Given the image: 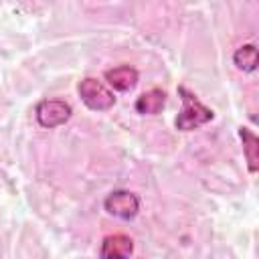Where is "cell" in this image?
Masks as SVG:
<instances>
[{
	"label": "cell",
	"mask_w": 259,
	"mask_h": 259,
	"mask_svg": "<svg viewBox=\"0 0 259 259\" xmlns=\"http://www.w3.org/2000/svg\"><path fill=\"white\" fill-rule=\"evenodd\" d=\"M34 115H36V121L40 127L53 130V127L65 125L71 119L73 107L63 99H42L36 103Z\"/></svg>",
	"instance_id": "3957f363"
},
{
	"label": "cell",
	"mask_w": 259,
	"mask_h": 259,
	"mask_svg": "<svg viewBox=\"0 0 259 259\" xmlns=\"http://www.w3.org/2000/svg\"><path fill=\"white\" fill-rule=\"evenodd\" d=\"M178 95L182 99V109L176 117V130L180 132H194L198 127H202L204 123H208L214 117V111L210 107H206L202 101H198V97L188 91L184 85L178 87Z\"/></svg>",
	"instance_id": "6da1fadb"
},
{
	"label": "cell",
	"mask_w": 259,
	"mask_h": 259,
	"mask_svg": "<svg viewBox=\"0 0 259 259\" xmlns=\"http://www.w3.org/2000/svg\"><path fill=\"white\" fill-rule=\"evenodd\" d=\"M233 63L239 71H245V73H253L259 65V53H257V47L255 45H243L235 51L233 55Z\"/></svg>",
	"instance_id": "9c48e42d"
},
{
	"label": "cell",
	"mask_w": 259,
	"mask_h": 259,
	"mask_svg": "<svg viewBox=\"0 0 259 259\" xmlns=\"http://www.w3.org/2000/svg\"><path fill=\"white\" fill-rule=\"evenodd\" d=\"M164 105H166V93H164L162 89L154 87V89H150V91H144V93L136 99L134 109H136V113H140V115H156V113H160V111L164 109Z\"/></svg>",
	"instance_id": "52a82bcc"
},
{
	"label": "cell",
	"mask_w": 259,
	"mask_h": 259,
	"mask_svg": "<svg viewBox=\"0 0 259 259\" xmlns=\"http://www.w3.org/2000/svg\"><path fill=\"white\" fill-rule=\"evenodd\" d=\"M105 81L109 83V87H113L115 91H132L136 85H138V79H140V73L132 67V65H117L113 69H107L103 73Z\"/></svg>",
	"instance_id": "5b68a950"
},
{
	"label": "cell",
	"mask_w": 259,
	"mask_h": 259,
	"mask_svg": "<svg viewBox=\"0 0 259 259\" xmlns=\"http://www.w3.org/2000/svg\"><path fill=\"white\" fill-rule=\"evenodd\" d=\"M79 97L93 111H107L115 105V95L95 77H85L79 83Z\"/></svg>",
	"instance_id": "7a4b0ae2"
},
{
	"label": "cell",
	"mask_w": 259,
	"mask_h": 259,
	"mask_svg": "<svg viewBox=\"0 0 259 259\" xmlns=\"http://www.w3.org/2000/svg\"><path fill=\"white\" fill-rule=\"evenodd\" d=\"M103 208L121 221H132L140 212V198L130 190H113L105 196Z\"/></svg>",
	"instance_id": "277c9868"
},
{
	"label": "cell",
	"mask_w": 259,
	"mask_h": 259,
	"mask_svg": "<svg viewBox=\"0 0 259 259\" xmlns=\"http://www.w3.org/2000/svg\"><path fill=\"white\" fill-rule=\"evenodd\" d=\"M239 138L243 142V154L247 158V168L251 174L259 170V138L249 127H239Z\"/></svg>",
	"instance_id": "ba28073f"
},
{
	"label": "cell",
	"mask_w": 259,
	"mask_h": 259,
	"mask_svg": "<svg viewBox=\"0 0 259 259\" xmlns=\"http://www.w3.org/2000/svg\"><path fill=\"white\" fill-rule=\"evenodd\" d=\"M134 253V241L127 237V235H107L103 241H101V251L99 255L103 259H123V257H130Z\"/></svg>",
	"instance_id": "8992f818"
}]
</instances>
